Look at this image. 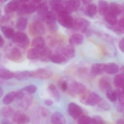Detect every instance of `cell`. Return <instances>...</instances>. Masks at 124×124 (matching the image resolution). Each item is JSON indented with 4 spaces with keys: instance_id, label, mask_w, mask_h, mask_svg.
Instances as JSON below:
<instances>
[{
    "instance_id": "obj_7",
    "label": "cell",
    "mask_w": 124,
    "mask_h": 124,
    "mask_svg": "<svg viewBox=\"0 0 124 124\" xmlns=\"http://www.w3.org/2000/svg\"><path fill=\"white\" fill-rule=\"evenodd\" d=\"M46 22L49 29L53 31H56L58 29V26L56 22V15L53 11H49L42 19Z\"/></svg>"
},
{
    "instance_id": "obj_13",
    "label": "cell",
    "mask_w": 124,
    "mask_h": 124,
    "mask_svg": "<svg viewBox=\"0 0 124 124\" xmlns=\"http://www.w3.org/2000/svg\"><path fill=\"white\" fill-rule=\"evenodd\" d=\"M100 96L95 92H90L85 101V105L94 106L98 104L101 100Z\"/></svg>"
},
{
    "instance_id": "obj_8",
    "label": "cell",
    "mask_w": 124,
    "mask_h": 124,
    "mask_svg": "<svg viewBox=\"0 0 124 124\" xmlns=\"http://www.w3.org/2000/svg\"><path fill=\"white\" fill-rule=\"evenodd\" d=\"M32 77L40 79H46L50 78L53 76L51 70L45 68H39L31 72Z\"/></svg>"
},
{
    "instance_id": "obj_2",
    "label": "cell",
    "mask_w": 124,
    "mask_h": 124,
    "mask_svg": "<svg viewBox=\"0 0 124 124\" xmlns=\"http://www.w3.org/2000/svg\"><path fill=\"white\" fill-rule=\"evenodd\" d=\"M56 20L63 27L67 29L73 27L74 20L66 10L62 11L56 14Z\"/></svg>"
},
{
    "instance_id": "obj_4",
    "label": "cell",
    "mask_w": 124,
    "mask_h": 124,
    "mask_svg": "<svg viewBox=\"0 0 124 124\" xmlns=\"http://www.w3.org/2000/svg\"><path fill=\"white\" fill-rule=\"evenodd\" d=\"M20 7L18 10V13L20 15L31 14L36 11L37 5L33 0L20 1Z\"/></svg>"
},
{
    "instance_id": "obj_10",
    "label": "cell",
    "mask_w": 124,
    "mask_h": 124,
    "mask_svg": "<svg viewBox=\"0 0 124 124\" xmlns=\"http://www.w3.org/2000/svg\"><path fill=\"white\" fill-rule=\"evenodd\" d=\"M67 110L69 114L74 119L79 117L82 112V109L80 106L72 102L70 103L68 105Z\"/></svg>"
},
{
    "instance_id": "obj_11",
    "label": "cell",
    "mask_w": 124,
    "mask_h": 124,
    "mask_svg": "<svg viewBox=\"0 0 124 124\" xmlns=\"http://www.w3.org/2000/svg\"><path fill=\"white\" fill-rule=\"evenodd\" d=\"M13 120L16 124H29L30 119L23 112L18 111L14 115Z\"/></svg>"
},
{
    "instance_id": "obj_57",
    "label": "cell",
    "mask_w": 124,
    "mask_h": 124,
    "mask_svg": "<svg viewBox=\"0 0 124 124\" xmlns=\"http://www.w3.org/2000/svg\"><path fill=\"white\" fill-rule=\"evenodd\" d=\"M3 93V92L2 89L1 87H0V98H1L2 96Z\"/></svg>"
},
{
    "instance_id": "obj_30",
    "label": "cell",
    "mask_w": 124,
    "mask_h": 124,
    "mask_svg": "<svg viewBox=\"0 0 124 124\" xmlns=\"http://www.w3.org/2000/svg\"><path fill=\"white\" fill-rule=\"evenodd\" d=\"M0 29L5 37L8 39H12L15 33L14 29L10 27L3 26L0 27Z\"/></svg>"
},
{
    "instance_id": "obj_21",
    "label": "cell",
    "mask_w": 124,
    "mask_h": 124,
    "mask_svg": "<svg viewBox=\"0 0 124 124\" xmlns=\"http://www.w3.org/2000/svg\"><path fill=\"white\" fill-rule=\"evenodd\" d=\"M31 46L34 48L39 50H43L46 47L45 41L44 38L40 36H38L33 40Z\"/></svg>"
},
{
    "instance_id": "obj_32",
    "label": "cell",
    "mask_w": 124,
    "mask_h": 124,
    "mask_svg": "<svg viewBox=\"0 0 124 124\" xmlns=\"http://www.w3.org/2000/svg\"><path fill=\"white\" fill-rule=\"evenodd\" d=\"M14 77V74L5 68H0V78L2 79L8 80Z\"/></svg>"
},
{
    "instance_id": "obj_49",
    "label": "cell",
    "mask_w": 124,
    "mask_h": 124,
    "mask_svg": "<svg viewBox=\"0 0 124 124\" xmlns=\"http://www.w3.org/2000/svg\"><path fill=\"white\" fill-rule=\"evenodd\" d=\"M115 107L116 110L119 112H122L124 110V104L119 102L115 103Z\"/></svg>"
},
{
    "instance_id": "obj_38",
    "label": "cell",
    "mask_w": 124,
    "mask_h": 124,
    "mask_svg": "<svg viewBox=\"0 0 124 124\" xmlns=\"http://www.w3.org/2000/svg\"><path fill=\"white\" fill-rule=\"evenodd\" d=\"M48 88L50 93L56 101H59L61 98L60 94L55 85L53 84H50L48 85Z\"/></svg>"
},
{
    "instance_id": "obj_36",
    "label": "cell",
    "mask_w": 124,
    "mask_h": 124,
    "mask_svg": "<svg viewBox=\"0 0 124 124\" xmlns=\"http://www.w3.org/2000/svg\"><path fill=\"white\" fill-rule=\"evenodd\" d=\"M52 54L51 51L49 48L45 47L41 50V55L40 60L42 61L47 62L50 61Z\"/></svg>"
},
{
    "instance_id": "obj_42",
    "label": "cell",
    "mask_w": 124,
    "mask_h": 124,
    "mask_svg": "<svg viewBox=\"0 0 124 124\" xmlns=\"http://www.w3.org/2000/svg\"><path fill=\"white\" fill-rule=\"evenodd\" d=\"M77 122L78 124H89L91 117L87 115H82L78 117Z\"/></svg>"
},
{
    "instance_id": "obj_5",
    "label": "cell",
    "mask_w": 124,
    "mask_h": 124,
    "mask_svg": "<svg viewBox=\"0 0 124 124\" xmlns=\"http://www.w3.org/2000/svg\"><path fill=\"white\" fill-rule=\"evenodd\" d=\"M90 21L81 17L76 18L74 20L73 27L75 30L82 33H86L90 26Z\"/></svg>"
},
{
    "instance_id": "obj_3",
    "label": "cell",
    "mask_w": 124,
    "mask_h": 124,
    "mask_svg": "<svg viewBox=\"0 0 124 124\" xmlns=\"http://www.w3.org/2000/svg\"><path fill=\"white\" fill-rule=\"evenodd\" d=\"M13 42L21 48L26 49L29 47L30 40L27 35L22 31L15 32L12 38Z\"/></svg>"
},
{
    "instance_id": "obj_58",
    "label": "cell",
    "mask_w": 124,
    "mask_h": 124,
    "mask_svg": "<svg viewBox=\"0 0 124 124\" xmlns=\"http://www.w3.org/2000/svg\"><path fill=\"white\" fill-rule=\"evenodd\" d=\"M2 82V79H1V78H0V84H1Z\"/></svg>"
},
{
    "instance_id": "obj_52",
    "label": "cell",
    "mask_w": 124,
    "mask_h": 124,
    "mask_svg": "<svg viewBox=\"0 0 124 124\" xmlns=\"http://www.w3.org/2000/svg\"><path fill=\"white\" fill-rule=\"evenodd\" d=\"M45 102L46 105L48 106H51L53 103V101L51 99H46L45 101Z\"/></svg>"
},
{
    "instance_id": "obj_54",
    "label": "cell",
    "mask_w": 124,
    "mask_h": 124,
    "mask_svg": "<svg viewBox=\"0 0 124 124\" xmlns=\"http://www.w3.org/2000/svg\"><path fill=\"white\" fill-rule=\"evenodd\" d=\"M2 124H13V123L7 119H3L2 121Z\"/></svg>"
},
{
    "instance_id": "obj_37",
    "label": "cell",
    "mask_w": 124,
    "mask_h": 124,
    "mask_svg": "<svg viewBox=\"0 0 124 124\" xmlns=\"http://www.w3.org/2000/svg\"><path fill=\"white\" fill-rule=\"evenodd\" d=\"M50 111L49 109L44 107H40L36 111L37 118L47 117L50 115Z\"/></svg>"
},
{
    "instance_id": "obj_12",
    "label": "cell",
    "mask_w": 124,
    "mask_h": 124,
    "mask_svg": "<svg viewBox=\"0 0 124 124\" xmlns=\"http://www.w3.org/2000/svg\"><path fill=\"white\" fill-rule=\"evenodd\" d=\"M64 6L67 11L70 13L76 11L81 5L79 0H69L64 1Z\"/></svg>"
},
{
    "instance_id": "obj_59",
    "label": "cell",
    "mask_w": 124,
    "mask_h": 124,
    "mask_svg": "<svg viewBox=\"0 0 124 124\" xmlns=\"http://www.w3.org/2000/svg\"><path fill=\"white\" fill-rule=\"evenodd\" d=\"M1 58H2V54H1V53H0V62Z\"/></svg>"
},
{
    "instance_id": "obj_31",
    "label": "cell",
    "mask_w": 124,
    "mask_h": 124,
    "mask_svg": "<svg viewBox=\"0 0 124 124\" xmlns=\"http://www.w3.org/2000/svg\"><path fill=\"white\" fill-rule=\"evenodd\" d=\"M124 80L123 74H118L115 77L113 82L117 89H123Z\"/></svg>"
},
{
    "instance_id": "obj_16",
    "label": "cell",
    "mask_w": 124,
    "mask_h": 124,
    "mask_svg": "<svg viewBox=\"0 0 124 124\" xmlns=\"http://www.w3.org/2000/svg\"><path fill=\"white\" fill-rule=\"evenodd\" d=\"M106 64L103 63L94 64L91 69V73L93 76L100 75L105 72Z\"/></svg>"
},
{
    "instance_id": "obj_22",
    "label": "cell",
    "mask_w": 124,
    "mask_h": 124,
    "mask_svg": "<svg viewBox=\"0 0 124 124\" xmlns=\"http://www.w3.org/2000/svg\"><path fill=\"white\" fill-rule=\"evenodd\" d=\"M108 12L117 16L123 12V8L119 4L115 2L111 3L108 5Z\"/></svg>"
},
{
    "instance_id": "obj_27",
    "label": "cell",
    "mask_w": 124,
    "mask_h": 124,
    "mask_svg": "<svg viewBox=\"0 0 124 124\" xmlns=\"http://www.w3.org/2000/svg\"><path fill=\"white\" fill-rule=\"evenodd\" d=\"M119 67L116 63L111 62L106 64L105 72L108 74H114L118 72Z\"/></svg>"
},
{
    "instance_id": "obj_60",
    "label": "cell",
    "mask_w": 124,
    "mask_h": 124,
    "mask_svg": "<svg viewBox=\"0 0 124 124\" xmlns=\"http://www.w3.org/2000/svg\"></svg>"
},
{
    "instance_id": "obj_35",
    "label": "cell",
    "mask_w": 124,
    "mask_h": 124,
    "mask_svg": "<svg viewBox=\"0 0 124 124\" xmlns=\"http://www.w3.org/2000/svg\"><path fill=\"white\" fill-rule=\"evenodd\" d=\"M17 92L12 91L7 94L3 98V103L5 105H8L11 103L16 98Z\"/></svg>"
},
{
    "instance_id": "obj_43",
    "label": "cell",
    "mask_w": 124,
    "mask_h": 124,
    "mask_svg": "<svg viewBox=\"0 0 124 124\" xmlns=\"http://www.w3.org/2000/svg\"><path fill=\"white\" fill-rule=\"evenodd\" d=\"M59 86L61 90L63 92H67L68 88L67 78L61 79L59 82Z\"/></svg>"
},
{
    "instance_id": "obj_1",
    "label": "cell",
    "mask_w": 124,
    "mask_h": 124,
    "mask_svg": "<svg viewBox=\"0 0 124 124\" xmlns=\"http://www.w3.org/2000/svg\"><path fill=\"white\" fill-rule=\"evenodd\" d=\"M18 103L19 106L23 109H27L31 106L32 97L30 93L24 91L23 89L17 92Z\"/></svg>"
},
{
    "instance_id": "obj_18",
    "label": "cell",
    "mask_w": 124,
    "mask_h": 124,
    "mask_svg": "<svg viewBox=\"0 0 124 124\" xmlns=\"http://www.w3.org/2000/svg\"><path fill=\"white\" fill-rule=\"evenodd\" d=\"M84 41V37L82 35L79 33H74L72 35L69 39V42L70 45L72 46L81 45Z\"/></svg>"
},
{
    "instance_id": "obj_14",
    "label": "cell",
    "mask_w": 124,
    "mask_h": 124,
    "mask_svg": "<svg viewBox=\"0 0 124 124\" xmlns=\"http://www.w3.org/2000/svg\"><path fill=\"white\" fill-rule=\"evenodd\" d=\"M20 1L12 0L10 1L5 6V11L6 14H10L16 11H18L20 7Z\"/></svg>"
},
{
    "instance_id": "obj_9",
    "label": "cell",
    "mask_w": 124,
    "mask_h": 124,
    "mask_svg": "<svg viewBox=\"0 0 124 124\" xmlns=\"http://www.w3.org/2000/svg\"><path fill=\"white\" fill-rule=\"evenodd\" d=\"M9 60L16 63H21L23 61L24 58L21 50L16 47L13 48L8 54Z\"/></svg>"
},
{
    "instance_id": "obj_33",
    "label": "cell",
    "mask_w": 124,
    "mask_h": 124,
    "mask_svg": "<svg viewBox=\"0 0 124 124\" xmlns=\"http://www.w3.org/2000/svg\"><path fill=\"white\" fill-rule=\"evenodd\" d=\"M104 16L106 22L111 26L116 25L118 22L117 16L110 12H108Z\"/></svg>"
},
{
    "instance_id": "obj_46",
    "label": "cell",
    "mask_w": 124,
    "mask_h": 124,
    "mask_svg": "<svg viewBox=\"0 0 124 124\" xmlns=\"http://www.w3.org/2000/svg\"><path fill=\"white\" fill-rule=\"evenodd\" d=\"M103 120L101 116H95L93 117H91L89 124H103Z\"/></svg>"
},
{
    "instance_id": "obj_55",
    "label": "cell",
    "mask_w": 124,
    "mask_h": 124,
    "mask_svg": "<svg viewBox=\"0 0 124 124\" xmlns=\"http://www.w3.org/2000/svg\"><path fill=\"white\" fill-rule=\"evenodd\" d=\"M116 124H124V120L122 118H120L117 120Z\"/></svg>"
},
{
    "instance_id": "obj_44",
    "label": "cell",
    "mask_w": 124,
    "mask_h": 124,
    "mask_svg": "<svg viewBox=\"0 0 124 124\" xmlns=\"http://www.w3.org/2000/svg\"><path fill=\"white\" fill-rule=\"evenodd\" d=\"M23 90L29 93H35L37 90V87L34 85H27L23 88Z\"/></svg>"
},
{
    "instance_id": "obj_19",
    "label": "cell",
    "mask_w": 124,
    "mask_h": 124,
    "mask_svg": "<svg viewBox=\"0 0 124 124\" xmlns=\"http://www.w3.org/2000/svg\"><path fill=\"white\" fill-rule=\"evenodd\" d=\"M99 85L100 90L103 92L106 93L111 89V81L109 79L106 77H103L101 78L99 80Z\"/></svg>"
},
{
    "instance_id": "obj_48",
    "label": "cell",
    "mask_w": 124,
    "mask_h": 124,
    "mask_svg": "<svg viewBox=\"0 0 124 124\" xmlns=\"http://www.w3.org/2000/svg\"><path fill=\"white\" fill-rule=\"evenodd\" d=\"M111 29L114 31L118 34H123L124 32V29H122L117 24V23L114 26H112Z\"/></svg>"
},
{
    "instance_id": "obj_6",
    "label": "cell",
    "mask_w": 124,
    "mask_h": 124,
    "mask_svg": "<svg viewBox=\"0 0 124 124\" xmlns=\"http://www.w3.org/2000/svg\"><path fill=\"white\" fill-rule=\"evenodd\" d=\"M30 33L33 36L42 35L46 32V28L44 24L40 21H36L30 24L29 27Z\"/></svg>"
},
{
    "instance_id": "obj_56",
    "label": "cell",
    "mask_w": 124,
    "mask_h": 124,
    "mask_svg": "<svg viewBox=\"0 0 124 124\" xmlns=\"http://www.w3.org/2000/svg\"><path fill=\"white\" fill-rule=\"evenodd\" d=\"M83 2L85 4H90V3H91V2H92L91 0H85V1H83Z\"/></svg>"
},
{
    "instance_id": "obj_40",
    "label": "cell",
    "mask_w": 124,
    "mask_h": 124,
    "mask_svg": "<svg viewBox=\"0 0 124 124\" xmlns=\"http://www.w3.org/2000/svg\"><path fill=\"white\" fill-rule=\"evenodd\" d=\"M107 98L112 102H115L117 99V96L116 91L114 90H109L106 93Z\"/></svg>"
},
{
    "instance_id": "obj_45",
    "label": "cell",
    "mask_w": 124,
    "mask_h": 124,
    "mask_svg": "<svg viewBox=\"0 0 124 124\" xmlns=\"http://www.w3.org/2000/svg\"><path fill=\"white\" fill-rule=\"evenodd\" d=\"M98 105L99 108L105 111H108L111 108L109 104L103 99H101Z\"/></svg>"
},
{
    "instance_id": "obj_24",
    "label": "cell",
    "mask_w": 124,
    "mask_h": 124,
    "mask_svg": "<svg viewBox=\"0 0 124 124\" xmlns=\"http://www.w3.org/2000/svg\"><path fill=\"white\" fill-rule=\"evenodd\" d=\"M98 12V8L95 4L91 3L88 4L86 6L85 10V13L88 17H94Z\"/></svg>"
},
{
    "instance_id": "obj_41",
    "label": "cell",
    "mask_w": 124,
    "mask_h": 124,
    "mask_svg": "<svg viewBox=\"0 0 124 124\" xmlns=\"http://www.w3.org/2000/svg\"><path fill=\"white\" fill-rule=\"evenodd\" d=\"M13 109L9 106L4 107L2 110V115L4 117H10L13 114Z\"/></svg>"
},
{
    "instance_id": "obj_17",
    "label": "cell",
    "mask_w": 124,
    "mask_h": 124,
    "mask_svg": "<svg viewBox=\"0 0 124 124\" xmlns=\"http://www.w3.org/2000/svg\"><path fill=\"white\" fill-rule=\"evenodd\" d=\"M36 11L38 15L42 19L49 12V8L47 3L46 2L41 1L37 5Z\"/></svg>"
},
{
    "instance_id": "obj_15",
    "label": "cell",
    "mask_w": 124,
    "mask_h": 124,
    "mask_svg": "<svg viewBox=\"0 0 124 124\" xmlns=\"http://www.w3.org/2000/svg\"><path fill=\"white\" fill-rule=\"evenodd\" d=\"M50 6L55 14L66 10L64 6V1L60 0H51L50 2Z\"/></svg>"
},
{
    "instance_id": "obj_39",
    "label": "cell",
    "mask_w": 124,
    "mask_h": 124,
    "mask_svg": "<svg viewBox=\"0 0 124 124\" xmlns=\"http://www.w3.org/2000/svg\"><path fill=\"white\" fill-rule=\"evenodd\" d=\"M12 17V14H6L5 16H0V27L6 26V24L9 22Z\"/></svg>"
},
{
    "instance_id": "obj_47",
    "label": "cell",
    "mask_w": 124,
    "mask_h": 124,
    "mask_svg": "<svg viewBox=\"0 0 124 124\" xmlns=\"http://www.w3.org/2000/svg\"><path fill=\"white\" fill-rule=\"evenodd\" d=\"M116 92L119 102L124 104V96L123 89H117L116 90Z\"/></svg>"
},
{
    "instance_id": "obj_34",
    "label": "cell",
    "mask_w": 124,
    "mask_h": 124,
    "mask_svg": "<svg viewBox=\"0 0 124 124\" xmlns=\"http://www.w3.org/2000/svg\"><path fill=\"white\" fill-rule=\"evenodd\" d=\"M31 77H32L31 73L29 71H23L14 74V77L19 81L26 80Z\"/></svg>"
},
{
    "instance_id": "obj_50",
    "label": "cell",
    "mask_w": 124,
    "mask_h": 124,
    "mask_svg": "<svg viewBox=\"0 0 124 124\" xmlns=\"http://www.w3.org/2000/svg\"><path fill=\"white\" fill-rule=\"evenodd\" d=\"M119 47L122 53H124V38H122L120 40L119 42Z\"/></svg>"
},
{
    "instance_id": "obj_25",
    "label": "cell",
    "mask_w": 124,
    "mask_h": 124,
    "mask_svg": "<svg viewBox=\"0 0 124 124\" xmlns=\"http://www.w3.org/2000/svg\"><path fill=\"white\" fill-rule=\"evenodd\" d=\"M50 61L51 62L56 64H61L65 63L67 61V59L61 54H52Z\"/></svg>"
},
{
    "instance_id": "obj_51",
    "label": "cell",
    "mask_w": 124,
    "mask_h": 124,
    "mask_svg": "<svg viewBox=\"0 0 124 124\" xmlns=\"http://www.w3.org/2000/svg\"><path fill=\"white\" fill-rule=\"evenodd\" d=\"M117 24L122 29H124V22L123 18H121L117 23Z\"/></svg>"
},
{
    "instance_id": "obj_23",
    "label": "cell",
    "mask_w": 124,
    "mask_h": 124,
    "mask_svg": "<svg viewBox=\"0 0 124 124\" xmlns=\"http://www.w3.org/2000/svg\"><path fill=\"white\" fill-rule=\"evenodd\" d=\"M51 122L53 124H65L66 119L61 113L56 112L51 116Z\"/></svg>"
},
{
    "instance_id": "obj_26",
    "label": "cell",
    "mask_w": 124,
    "mask_h": 124,
    "mask_svg": "<svg viewBox=\"0 0 124 124\" xmlns=\"http://www.w3.org/2000/svg\"><path fill=\"white\" fill-rule=\"evenodd\" d=\"M28 23V20L27 18L21 17L19 18L16 23V28L18 30L21 31L26 30Z\"/></svg>"
},
{
    "instance_id": "obj_28",
    "label": "cell",
    "mask_w": 124,
    "mask_h": 124,
    "mask_svg": "<svg viewBox=\"0 0 124 124\" xmlns=\"http://www.w3.org/2000/svg\"><path fill=\"white\" fill-rule=\"evenodd\" d=\"M41 50L36 48H31L27 52V57L30 60L40 59L41 55Z\"/></svg>"
},
{
    "instance_id": "obj_53",
    "label": "cell",
    "mask_w": 124,
    "mask_h": 124,
    "mask_svg": "<svg viewBox=\"0 0 124 124\" xmlns=\"http://www.w3.org/2000/svg\"><path fill=\"white\" fill-rule=\"evenodd\" d=\"M5 44V41L2 37L0 35V47H2Z\"/></svg>"
},
{
    "instance_id": "obj_20",
    "label": "cell",
    "mask_w": 124,
    "mask_h": 124,
    "mask_svg": "<svg viewBox=\"0 0 124 124\" xmlns=\"http://www.w3.org/2000/svg\"><path fill=\"white\" fill-rule=\"evenodd\" d=\"M61 54L67 58H72L75 55V48L74 46L68 45L62 48Z\"/></svg>"
},
{
    "instance_id": "obj_29",
    "label": "cell",
    "mask_w": 124,
    "mask_h": 124,
    "mask_svg": "<svg viewBox=\"0 0 124 124\" xmlns=\"http://www.w3.org/2000/svg\"><path fill=\"white\" fill-rule=\"evenodd\" d=\"M99 13L101 16H105L108 12V4L105 0H99L98 6Z\"/></svg>"
}]
</instances>
